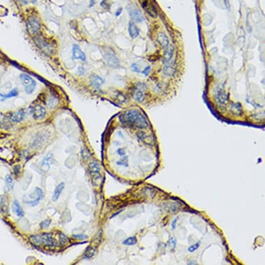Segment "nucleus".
<instances>
[{
	"label": "nucleus",
	"instance_id": "f03ea898",
	"mask_svg": "<svg viewBox=\"0 0 265 265\" xmlns=\"http://www.w3.org/2000/svg\"><path fill=\"white\" fill-rule=\"evenodd\" d=\"M32 244L37 246H47L53 247L56 246V241L50 233H42L38 235H33L30 237Z\"/></svg>",
	"mask_w": 265,
	"mask_h": 265
},
{
	"label": "nucleus",
	"instance_id": "9b49d317",
	"mask_svg": "<svg viewBox=\"0 0 265 265\" xmlns=\"http://www.w3.org/2000/svg\"><path fill=\"white\" fill-rule=\"evenodd\" d=\"M35 190L37 192V194H37V196L35 197L34 198H33V197H32L31 196H29L30 197H32L31 198L32 200H31V201H24L25 203L30 205L31 206H32V207L35 206V205H38L39 203V202L40 201V200H41L42 197H43V192H42V190L40 189V188H36Z\"/></svg>",
	"mask_w": 265,
	"mask_h": 265
},
{
	"label": "nucleus",
	"instance_id": "412c9836",
	"mask_svg": "<svg viewBox=\"0 0 265 265\" xmlns=\"http://www.w3.org/2000/svg\"><path fill=\"white\" fill-rule=\"evenodd\" d=\"M24 118V112L23 110H19V111L15 112L11 115V120L13 122L15 123H19L22 122Z\"/></svg>",
	"mask_w": 265,
	"mask_h": 265
},
{
	"label": "nucleus",
	"instance_id": "473e14b6",
	"mask_svg": "<svg viewBox=\"0 0 265 265\" xmlns=\"http://www.w3.org/2000/svg\"><path fill=\"white\" fill-rule=\"evenodd\" d=\"M131 68H132V70L134 71V72H137V73L140 72V68H139V67H138V66H137V65L136 63L132 64Z\"/></svg>",
	"mask_w": 265,
	"mask_h": 265
},
{
	"label": "nucleus",
	"instance_id": "bb28decb",
	"mask_svg": "<svg viewBox=\"0 0 265 265\" xmlns=\"http://www.w3.org/2000/svg\"><path fill=\"white\" fill-rule=\"evenodd\" d=\"M138 136L140 137L141 140H143L144 142H146V143H147V140H149V142H150V144H151V142L153 140L149 135H147L146 134H144V132H140Z\"/></svg>",
	"mask_w": 265,
	"mask_h": 265
},
{
	"label": "nucleus",
	"instance_id": "58836bf2",
	"mask_svg": "<svg viewBox=\"0 0 265 265\" xmlns=\"http://www.w3.org/2000/svg\"><path fill=\"white\" fill-rule=\"evenodd\" d=\"M20 1H21L22 3V4H27V1L26 0H20Z\"/></svg>",
	"mask_w": 265,
	"mask_h": 265
},
{
	"label": "nucleus",
	"instance_id": "f3484780",
	"mask_svg": "<svg viewBox=\"0 0 265 265\" xmlns=\"http://www.w3.org/2000/svg\"><path fill=\"white\" fill-rule=\"evenodd\" d=\"M65 186L64 183H59V184L56 186V189L54 190L53 196H52V200H53L54 201H56L58 200V198H60L61 194H62L63 191L65 189Z\"/></svg>",
	"mask_w": 265,
	"mask_h": 265
},
{
	"label": "nucleus",
	"instance_id": "f704fd0d",
	"mask_svg": "<svg viewBox=\"0 0 265 265\" xmlns=\"http://www.w3.org/2000/svg\"><path fill=\"white\" fill-rule=\"evenodd\" d=\"M150 69H151V67H150V66H147V67H146V68L144 69L143 71H142V74H144V75L147 76L148 74H149V72H150Z\"/></svg>",
	"mask_w": 265,
	"mask_h": 265
},
{
	"label": "nucleus",
	"instance_id": "f8f14e48",
	"mask_svg": "<svg viewBox=\"0 0 265 265\" xmlns=\"http://www.w3.org/2000/svg\"><path fill=\"white\" fill-rule=\"evenodd\" d=\"M90 84L92 86L95 88H97V89L101 87L104 82L102 78L96 75V74H92L90 78Z\"/></svg>",
	"mask_w": 265,
	"mask_h": 265
},
{
	"label": "nucleus",
	"instance_id": "cd10ccee",
	"mask_svg": "<svg viewBox=\"0 0 265 265\" xmlns=\"http://www.w3.org/2000/svg\"><path fill=\"white\" fill-rule=\"evenodd\" d=\"M174 72H175L174 69L172 67H170V66H166V67L164 68V73L166 74V75H168V76L172 75V74H174Z\"/></svg>",
	"mask_w": 265,
	"mask_h": 265
},
{
	"label": "nucleus",
	"instance_id": "2f4dec72",
	"mask_svg": "<svg viewBox=\"0 0 265 265\" xmlns=\"http://www.w3.org/2000/svg\"><path fill=\"white\" fill-rule=\"evenodd\" d=\"M117 99H118V101H120V102H121V103H124V102H125V101H126L125 96H124L123 94H118V96H117Z\"/></svg>",
	"mask_w": 265,
	"mask_h": 265
},
{
	"label": "nucleus",
	"instance_id": "7c9ffc66",
	"mask_svg": "<svg viewBox=\"0 0 265 265\" xmlns=\"http://www.w3.org/2000/svg\"><path fill=\"white\" fill-rule=\"evenodd\" d=\"M50 224H51L50 220L46 219L45 221H43V222L40 224V226H41L42 228H48L49 226L50 225Z\"/></svg>",
	"mask_w": 265,
	"mask_h": 265
},
{
	"label": "nucleus",
	"instance_id": "9d476101",
	"mask_svg": "<svg viewBox=\"0 0 265 265\" xmlns=\"http://www.w3.org/2000/svg\"><path fill=\"white\" fill-rule=\"evenodd\" d=\"M129 15H130V18L133 22H136L141 23L144 21V18L143 17V15L141 13L140 10L137 9V8H132L129 11Z\"/></svg>",
	"mask_w": 265,
	"mask_h": 265
},
{
	"label": "nucleus",
	"instance_id": "4468645a",
	"mask_svg": "<svg viewBox=\"0 0 265 265\" xmlns=\"http://www.w3.org/2000/svg\"><path fill=\"white\" fill-rule=\"evenodd\" d=\"M128 33L130 38L132 39L136 38L140 34L138 28L136 26L134 22H130L128 24Z\"/></svg>",
	"mask_w": 265,
	"mask_h": 265
},
{
	"label": "nucleus",
	"instance_id": "e433bc0d",
	"mask_svg": "<svg viewBox=\"0 0 265 265\" xmlns=\"http://www.w3.org/2000/svg\"><path fill=\"white\" fill-rule=\"evenodd\" d=\"M176 221H177V219H175L174 222H172V224H171V228H173V229H174L175 228H176Z\"/></svg>",
	"mask_w": 265,
	"mask_h": 265
},
{
	"label": "nucleus",
	"instance_id": "72a5a7b5",
	"mask_svg": "<svg viewBox=\"0 0 265 265\" xmlns=\"http://www.w3.org/2000/svg\"><path fill=\"white\" fill-rule=\"evenodd\" d=\"M73 237H75L76 239H85L86 238H88V236L84 235V234H79V235H73Z\"/></svg>",
	"mask_w": 265,
	"mask_h": 265
},
{
	"label": "nucleus",
	"instance_id": "5701e85b",
	"mask_svg": "<svg viewBox=\"0 0 265 265\" xmlns=\"http://www.w3.org/2000/svg\"><path fill=\"white\" fill-rule=\"evenodd\" d=\"M217 101L221 105H226L228 103V96L223 90H220L217 94Z\"/></svg>",
	"mask_w": 265,
	"mask_h": 265
},
{
	"label": "nucleus",
	"instance_id": "a211bd4d",
	"mask_svg": "<svg viewBox=\"0 0 265 265\" xmlns=\"http://www.w3.org/2000/svg\"><path fill=\"white\" fill-rule=\"evenodd\" d=\"M157 40L158 41L160 45H161V47H163L164 49H166L169 45V39H168L167 36L164 33H160L158 35Z\"/></svg>",
	"mask_w": 265,
	"mask_h": 265
},
{
	"label": "nucleus",
	"instance_id": "ddd939ff",
	"mask_svg": "<svg viewBox=\"0 0 265 265\" xmlns=\"http://www.w3.org/2000/svg\"><path fill=\"white\" fill-rule=\"evenodd\" d=\"M12 209L13 211L15 214L16 216L18 217H23L24 216V212L23 209L22 208L20 203L17 200H14L12 204Z\"/></svg>",
	"mask_w": 265,
	"mask_h": 265
},
{
	"label": "nucleus",
	"instance_id": "6ab92c4d",
	"mask_svg": "<svg viewBox=\"0 0 265 265\" xmlns=\"http://www.w3.org/2000/svg\"><path fill=\"white\" fill-rule=\"evenodd\" d=\"M174 54V47L172 45H169L166 49H164V53L163 56L164 63H168L171 60Z\"/></svg>",
	"mask_w": 265,
	"mask_h": 265
},
{
	"label": "nucleus",
	"instance_id": "20e7f679",
	"mask_svg": "<svg viewBox=\"0 0 265 265\" xmlns=\"http://www.w3.org/2000/svg\"><path fill=\"white\" fill-rule=\"evenodd\" d=\"M105 63L107 65L111 68H118L120 66V62L117 56L113 52H108L104 54L103 56Z\"/></svg>",
	"mask_w": 265,
	"mask_h": 265
},
{
	"label": "nucleus",
	"instance_id": "7ed1b4c3",
	"mask_svg": "<svg viewBox=\"0 0 265 265\" xmlns=\"http://www.w3.org/2000/svg\"><path fill=\"white\" fill-rule=\"evenodd\" d=\"M22 84L25 88V92L27 94H31L36 87V82L31 76L25 74H21L20 76Z\"/></svg>",
	"mask_w": 265,
	"mask_h": 265
},
{
	"label": "nucleus",
	"instance_id": "2eb2a0df",
	"mask_svg": "<svg viewBox=\"0 0 265 265\" xmlns=\"http://www.w3.org/2000/svg\"><path fill=\"white\" fill-rule=\"evenodd\" d=\"M144 85L142 84H138V87L137 88V89H135V90L133 93V95H132L134 99L136 101H138V102H142L144 100V96L143 92H142V90H141L142 88H144Z\"/></svg>",
	"mask_w": 265,
	"mask_h": 265
},
{
	"label": "nucleus",
	"instance_id": "1a4fd4ad",
	"mask_svg": "<svg viewBox=\"0 0 265 265\" xmlns=\"http://www.w3.org/2000/svg\"><path fill=\"white\" fill-rule=\"evenodd\" d=\"M88 168H89L90 173L93 179H94L95 181H96V180L99 179V178H101V175H100V167L97 162H92L90 163L89 167Z\"/></svg>",
	"mask_w": 265,
	"mask_h": 265
},
{
	"label": "nucleus",
	"instance_id": "6e6552de",
	"mask_svg": "<svg viewBox=\"0 0 265 265\" xmlns=\"http://www.w3.org/2000/svg\"><path fill=\"white\" fill-rule=\"evenodd\" d=\"M27 22H28L29 29L32 33H37V32L40 29L41 24H40V21H39V20L36 17L32 16L29 18Z\"/></svg>",
	"mask_w": 265,
	"mask_h": 265
},
{
	"label": "nucleus",
	"instance_id": "c85d7f7f",
	"mask_svg": "<svg viewBox=\"0 0 265 265\" xmlns=\"http://www.w3.org/2000/svg\"><path fill=\"white\" fill-rule=\"evenodd\" d=\"M59 242L60 245H65L67 242V237L63 233H60L59 235Z\"/></svg>",
	"mask_w": 265,
	"mask_h": 265
},
{
	"label": "nucleus",
	"instance_id": "0eeeda50",
	"mask_svg": "<svg viewBox=\"0 0 265 265\" xmlns=\"http://www.w3.org/2000/svg\"><path fill=\"white\" fill-rule=\"evenodd\" d=\"M72 58L74 60H81L83 62H86L87 60L86 54L79 46L76 45H74L72 47Z\"/></svg>",
	"mask_w": 265,
	"mask_h": 265
},
{
	"label": "nucleus",
	"instance_id": "a878e982",
	"mask_svg": "<svg viewBox=\"0 0 265 265\" xmlns=\"http://www.w3.org/2000/svg\"><path fill=\"white\" fill-rule=\"evenodd\" d=\"M94 255V248L90 247L88 248V249L86 251L84 254L85 258H90L92 257Z\"/></svg>",
	"mask_w": 265,
	"mask_h": 265
},
{
	"label": "nucleus",
	"instance_id": "4c0bfd02",
	"mask_svg": "<svg viewBox=\"0 0 265 265\" xmlns=\"http://www.w3.org/2000/svg\"><path fill=\"white\" fill-rule=\"evenodd\" d=\"M95 4V0H90V6H93Z\"/></svg>",
	"mask_w": 265,
	"mask_h": 265
},
{
	"label": "nucleus",
	"instance_id": "4be33fe9",
	"mask_svg": "<svg viewBox=\"0 0 265 265\" xmlns=\"http://www.w3.org/2000/svg\"><path fill=\"white\" fill-rule=\"evenodd\" d=\"M230 110L233 115H237V116H240L243 113L242 105L239 103H235L231 105Z\"/></svg>",
	"mask_w": 265,
	"mask_h": 265
},
{
	"label": "nucleus",
	"instance_id": "dca6fc26",
	"mask_svg": "<svg viewBox=\"0 0 265 265\" xmlns=\"http://www.w3.org/2000/svg\"><path fill=\"white\" fill-rule=\"evenodd\" d=\"M142 7H143L148 14L151 15L152 18H156L157 17V13H156L155 8L152 5H149L148 4L147 0H144L143 4H142Z\"/></svg>",
	"mask_w": 265,
	"mask_h": 265
},
{
	"label": "nucleus",
	"instance_id": "aec40b11",
	"mask_svg": "<svg viewBox=\"0 0 265 265\" xmlns=\"http://www.w3.org/2000/svg\"><path fill=\"white\" fill-rule=\"evenodd\" d=\"M18 94H19V92H18V88H14V89L12 90L11 91H10L7 94L0 93V101H4L5 100L8 99L15 97V96H18Z\"/></svg>",
	"mask_w": 265,
	"mask_h": 265
},
{
	"label": "nucleus",
	"instance_id": "39448f33",
	"mask_svg": "<svg viewBox=\"0 0 265 265\" xmlns=\"http://www.w3.org/2000/svg\"><path fill=\"white\" fill-rule=\"evenodd\" d=\"M37 45H38V47L42 49L43 52H45V53L52 54L53 52L54 49L53 46L51 45V43L47 41L45 38H42V37H38V38H36Z\"/></svg>",
	"mask_w": 265,
	"mask_h": 265
},
{
	"label": "nucleus",
	"instance_id": "c9c22d12",
	"mask_svg": "<svg viewBox=\"0 0 265 265\" xmlns=\"http://www.w3.org/2000/svg\"><path fill=\"white\" fill-rule=\"evenodd\" d=\"M122 8H118V9L117 10V12H116V13H115V16H116V17H118V16H120V15H121V13H122Z\"/></svg>",
	"mask_w": 265,
	"mask_h": 265
},
{
	"label": "nucleus",
	"instance_id": "f257e3e1",
	"mask_svg": "<svg viewBox=\"0 0 265 265\" xmlns=\"http://www.w3.org/2000/svg\"><path fill=\"white\" fill-rule=\"evenodd\" d=\"M122 122L125 124L137 128H146L149 126L145 117L139 110H128L120 117Z\"/></svg>",
	"mask_w": 265,
	"mask_h": 265
},
{
	"label": "nucleus",
	"instance_id": "c756f323",
	"mask_svg": "<svg viewBox=\"0 0 265 265\" xmlns=\"http://www.w3.org/2000/svg\"><path fill=\"white\" fill-rule=\"evenodd\" d=\"M199 246H200V243L199 242H198L197 244H194V245L190 246V247L188 248V251H189V252H190V253H192V252H194V251H195L196 250H197V249H198V247H199Z\"/></svg>",
	"mask_w": 265,
	"mask_h": 265
},
{
	"label": "nucleus",
	"instance_id": "393cba45",
	"mask_svg": "<svg viewBox=\"0 0 265 265\" xmlns=\"http://www.w3.org/2000/svg\"><path fill=\"white\" fill-rule=\"evenodd\" d=\"M137 243V239L135 237H130L126 239L123 242V244L126 246H132L135 245Z\"/></svg>",
	"mask_w": 265,
	"mask_h": 265
},
{
	"label": "nucleus",
	"instance_id": "b1692460",
	"mask_svg": "<svg viewBox=\"0 0 265 265\" xmlns=\"http://www.w3.org/2000/svg\"><path fill=\"white\" fill-rule=\"evenodd\" d=\"M5 182H6V185L8 188V190H13V186H14V183H13V180L10 174H7L5 178Z\"/></svg>",
	"mask_w": 265,
	"mask_h": 265
},
{
	"label": "nucleus",
	"instance_id": "423d86ee",
	"mask_svg": "<svg viewBox=\"0 0 265 265\" xmlns=\"http://www.w3.org/2000/svg\"><path fill=\"white\" fill-rule=\"evenodd\" d=\"M32 116L35 120H40L45 118L46 110L43 106L40 105H35L31 110Z\"/></svg>",
	"mask_w": 265,
	"mask_h": 265
}]
</instances>
